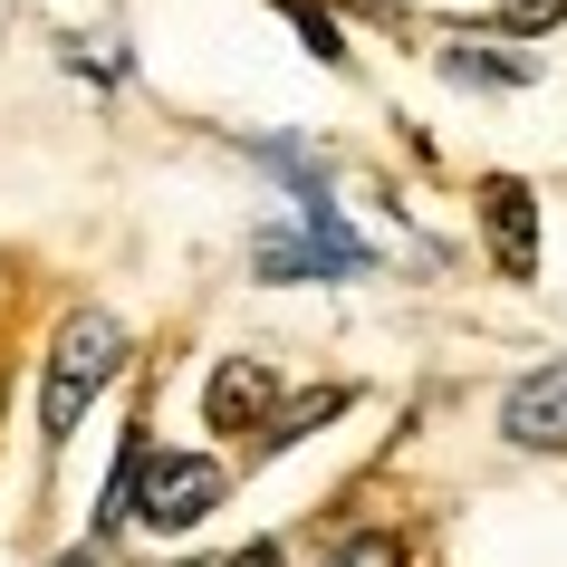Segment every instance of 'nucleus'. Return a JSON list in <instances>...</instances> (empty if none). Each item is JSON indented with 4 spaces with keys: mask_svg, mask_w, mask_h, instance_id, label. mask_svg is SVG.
<instances>
[{
    "mask_svg": "<svg viewBox=\"0 0 567 567\" xmlns=\"http://www.w3.org/2000/svg\"><path fill=\"white\" fill-rule=\"evenodd\" d=\"M125 365V328L106 318V308H78L59 328V347H49V385H39V433L49 443H68L78 433V414L96 404V385Z\"/></svg>",
    "mask_w": 567,
    "mask_h": 567,
    "instance_id": "nucleus-1",
    "label": "nucleus"
},
{
    "mask_svg": "<svg viewBox=\"0 0 567 567\" xmlns=\"http://www.w3.org/2000/svg\"><path fill=\"white\" fill-rule=\"evenodd\" d=\"M221 491H231V472H221L212 452H154V443L125 452V501H135V519L164 529V538H183L193 519H212Z\"/></svg>",
    "mask_w": 567,
    "mask_h": 567,
    "instance_id": "nucleus-2",
    "label": "nucleus"
},
{
    "mask_svg": "<svg viewBox=\"0 0 567 567\" xmlns=\"http://www.w3.org/2000/svg\"><path fill=\"white\" fill-rule=\"evenodd\" d=\"M250 269L279 279V289H289V279H337V269H365V240L337 221L328 193H308L289 221H269V231L250 240Z\"/></svg>",
    "mask_w": 567,
    "mask_h": 567,
    "instance_id": "nucleus-3",
    "label": "nucleus"
},
{
    "mask_svg": "<svg viewBox=\"0 0 567 567\" xmlns=\"http://www.w3.org/2000/svg\"><path fill=\"white\" fill-rule=\"evenodd\" d=\"M269 414H279V375H269L260 357L212 365V385H203V423L212 433H269Z\"/></svg>",
    "mask_w": 567,
    "mask_h": 567,
    "instance_id": "nucleus-4",
    "label": "nucleus"
},
{
    "mask_svg": "<svg viewBox=\"0 0 567 567\" xmlns=\"http://www.w3.org/2000/svg\"><path fill=\"white\" fill-rule=\"evenodd\" d=\"M481 231H491V260H501L509 279H529L538 269V203H529V183H509V174L481 183Z\"/></svg>",
    "mask_w": 567,
    "mask_h": 567,
    "instance_id": "nucleus-5",
    "label": "nucleus"
},
{
    "mask_svg": "<svg viewBox=\"0 0 567 567\" xmlns=\"http://www.w3.org/2000/svg\"><path fill=\"white\" fill-rule=\"evenodd\" d=\"M501 433L529 452H567V365H538V375H519L501 404Z\"/></svg>",
    "mask_w": 567,
    "mask_h": 567,
    "instance_id": "nucleus-6",
    "label": "nucleus"
},
{
    "mask_svg": "<svg viewBox=\"0 0 567 567\" xmlns=\"http://www.w3.org/2000/svg\"><path fill=\"white\" fill-rule=\"evenodd\" d=\"M443 78H462V87H519V78H529V59H501V49H452Z\"/></svg>",
    "mask_w": 567,
    "mask_h": 567,
    "instance_id": "nucleus-7",
    "label": "nucleus"
},
{
    "mask_svg": "<svg viewBox=\"0 0 567 567\" xmlns=\"http://www.w3.org/2000/svg\"><path fill=\"white\" fill-rule=\"evenodd\" d=\"M328 567H404V538H394V529H365V538H347Z\"/></svg>",
    "mask_w": 567,
    "mask_h": 567,
    "instance_id": "nucleus-8",
    "label": "nucleus"
},
{
    "mask_svg": "<svg viewBox=\"0 0 567 567\" xmlns=\"http://www.w3.org/2000/svg\"><path fill=\"white\" fill-rule=\"evenodd\" d=\"M289 10H299V30H308V49H318V59H347V39H337V20H328V10H318V0H289Z\"/></svg>",
    "mask_w": 567,
    "mask_h": 567,
    "instance_id": "nucleus-9",
    "label": "nucleus"
},
{
    "mask_svg": "<svg viewBox=\"0 0 567 567\" xmlns=\"http://www.w3.org/2000/svg\"><path fill=\"white\" fill-rule=\"evenodd\" d=\"M558 10H567V0H529V10H509V30H548Z\"/></svg>",
    "mask_w": 567,
    "mask_h": 567,
    "instance_id": "nucleus-10",
    "label": "nucleus"
},
{
    "mask_svg": "<svg viewBox=\"0 0 567 567\" xmlns=\"http://www.w3.org/2000/svg\"><path fill=\"white\" fill-rule=\"evenodd\" d=\"M221 567H279V548L260 538V548H240V558H221Z\"/></svg>",
    "mask_w": 567,
    "mask_h": 567,
    "instance_id": "nucleus-11",
    "label": "nucleus"
}]
</instances>
